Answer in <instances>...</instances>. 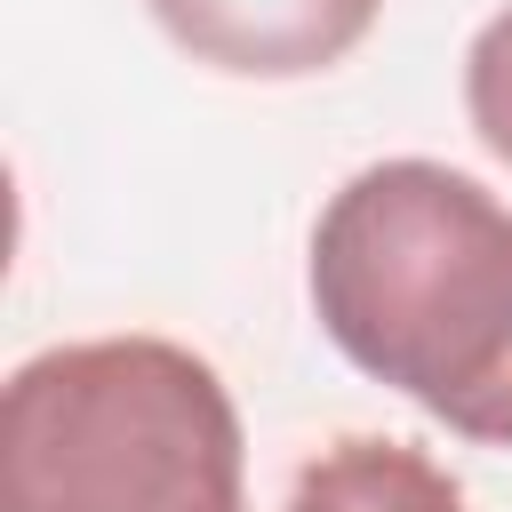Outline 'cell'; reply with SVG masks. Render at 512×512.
<instances>
[{
  "mask_svg": "<svg viewBox=\"0 0 512 512\" xmlns=\"http://www.w3.org/2000/svg\"><path fill=\"white\" fill-rule=\"evenodd\" d=\"M312 312L360 376L512 448V208L488 184L440 160L360 168L312 224Z\"/></svg>",
  "mask_w": 512,
  "mask_h": 512,
  "instance_id": "1",
  "label": "cell"
},
{
  "mask_svg": "<svg viewBox=\"0 0 512 512\" xmlns=\"http://www.w3.org/2000/svg\"><path fill=\"white\" fill-rule=\"evenodd\" d=\"M0 512H248L224 376L168 336H88L0 392Z\"/></svg>",
  "mask_w": 512,
  "mask_h": 512,
  "instance_id": "2",
  "label": "cell"
},
{
  "mask_svg": "<svg viewBox=\"0 0 512 512\" xmlns=\"http://www.w3.org/2000/svg\"><path fill=\"white\" fill-rule=\"evenodd\" d=\"M160 32L240 80H304L344 64L384 0H144Z\"/></svg>",
  "mask_w": 512,
  "mask_h": 512,
  "instance_id": "3",
  "label": "cell"
},
{
  "mask_svg": "<svg viewBox=\"0 0 512 512\" xmlns=\"http://www.w3.org/2000/svg\"><path fill=\"white\" fill-rule=\"evenodd\" d=\"M288 512H464V488L424 448L352 432L296 472Z\"/></svg>",
  "mask_w": 512,
  "mask_h": 512,
  "instance_id": "4",
  "label": "cell"
},
{
  "mask_svg": "<svg viewBox=\"0 0 512 512\" xmlns=\"http://www.w3.org/2000/svg\"><path fill=\"white\" fill-rule=\"evenodd\" d=\"M464 112L472 136L512 168V8H496L464 48Z\"/></svg>",
  "mask_w": 512,
  "mask_h": 512,
  "instance_id": "5",
  "label": "cell"
}]
</instances>
